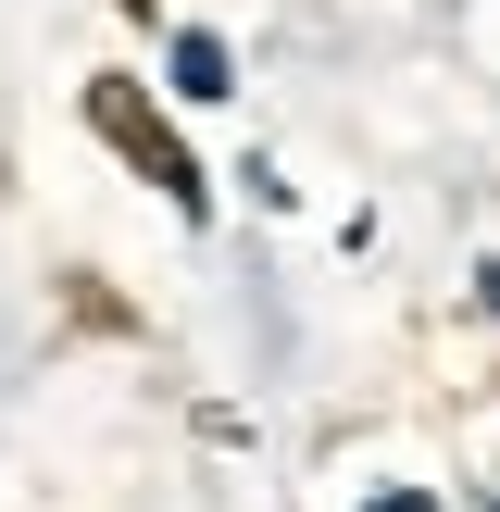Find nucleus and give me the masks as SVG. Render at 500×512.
<instances>
[{"instance_id":"1","label":"nucleus","mask_w":500,"mask_h":512,"mask_svg":"<svg viewBox=\"0 0 500 512\" xmlns=\"http://www.w3.org/2000/svg\"><path fill=\"white\" fill-rule=\"evenodd\" d=\"M88 125H100V138H113V150H125V163H138L188 225L213 213V188H200V163H188V138H175V113L138 88V75H88Z\"/></svg>"}]
</instances>
